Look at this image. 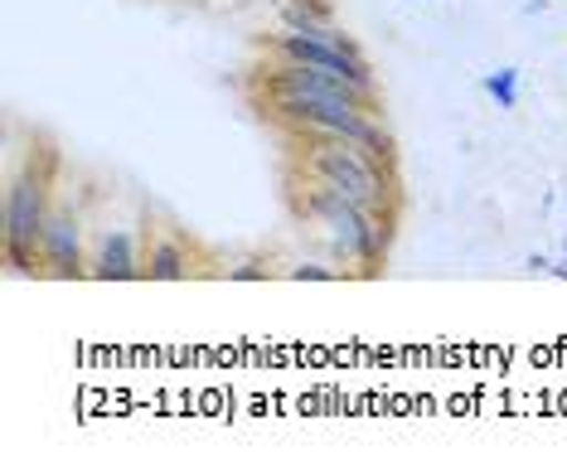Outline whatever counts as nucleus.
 <instances>
[{"instance_id": "obj_1", "label": "nucleus", "mask_w": 567, "mask_h": 475, "mask_svg": "<svg viewBox=\"0 0 567 475\" xmlns=\"http://www.w3.org/2000/svg\"><path fill=\"white\" fill-rule=\"evenodd\" d=\"M248 93L262 107V117L277 122L281 132H340L364 141L373 156L393 161V136L373 122V93H359L354 83L334 79L326 69L272 59L267 69H252Z\"/></svg>"}, {"instance_id": "obj_2", "label": "nucleus", "mask_w": 567, "mask_h": 475, "mask_svg": "<svg viewBox=\"0 0 567 475\" xmlns=\"http://www.w3.org/2000/svg\"><path fill=\"white\" fill-rule=\"evenodd\" d=\"M287 151H291V175H306L316 185L334 189L350 204L369 214L393 218L398 209V175L393 161L373 156L364 141L340 136V132H287Z\"/></svg>"}, {"instance_id": "obj_3", "label": "nucleus", "mask_w": 567, "mask_h": 475, "mask_svg": "<svg viewBox=\"0 0 567 475\" xmlns=\"http://www.w3.org/2000/svg\"><path fill=\"white\" fill-rule=\"evenodd\" d=\"M287 185H291V209H296V218H311L316 228H326L330 248L340 252V258L350 262L354 272H364V277L383 272L393 218L359 209V204H350L344 195H334V189L316 185V179H306V175H287Z\"/></svg>"}, {"instance_id": "obj_4", "label": "nucleus", "mask_w": 567, "mask_h": 475, "mask_svg": "<svg viewBox=\"0 0 567 475\" xmlns=\"http://www.w3.org/2000/svg\"><path fill=\"white\" fill-rule=\"evenodd\" d=\"M54 171H59V156L54 151H34L30 165L16 175L10 185V199H6V262L16 272H40L34 262H44L40 242H44V228H49V185H54Z\"/></svg>"}, {"instance_id": "obj_5", "label": "nucleus", "mask_w": 567, "mask_h": 475, "mask_svg": "<svg viewBox=\"0 0 567 475\" xmlns=\"http://www.w3.org/2000/svg\"><path fill=\"white\" fill-rule=\"evenodd\" d=\"M277 59H291V63H306V69H326L334 79L354 83L359 93H373V73L364 54L344 40L340 30H330V24H320V30H287V34H272L267 40Z\"/></svg>"}, {"instance_id": "obj_6", "label": "nucleus", "mask_w": 567, "mask_h": 475, "mask_svg": "<svg viewBox=\"0 0 567 475\" xmlns=\"http://www.w3.org/2000/svg\"><path fill=\"white\" fill-rule=\"evenodd\" d=\"M40 252H44V272H54V277H87L93 272V262H83L79 218H69V214H49Z\"/></svg>"}, {"instance_id": "obj_7", "label": "nucleus", "mask_w": 567, "mask_h": 475, "mask_svg": "<svg viewBox=\"0 0 567 475\" xmlns=\"http://www.w3.org/2000/svg\"><path fill=\"white\" fill-rule=\"evenodd\" d=\"M93 277L102 281H126V277H141V258L132 248V234H107L93 252Z\"/></svg>"}, {"instance_id": "obj_8", "label": "nucleus", "mask_w": 567, "mask_h": 475, "mask_svg": "<svg viewBox=\"0 0 567 475\" xmlns=\"http://www.w3.org/2000/svg\"><path fill=\"white\" fill-rule=\"evenodd\" d=\"M141 272L156 277V281H179V277L189 272V252L179 248L175 238H156L146 248V258H141Z\"/></svg>"}, {"instance_id": "obj_9", "label": "nucleus", "mask_w": 567, "mask_h": 475, "mask_svg": "<svg viewBox=\"0 0 567 475\" xmlns=\"http://www.w3.org/2000/svg\"><path fill=\"white\" fill-rule=\"evenodd\" d=\"M287 20V30H320L330 24V0H272Z\"/></svg>"}, {"instance_id": "obj_10", "label": "nucleus", "mask_w": 567, "mask_h": 475, "mask_svg": "<svg viewBox=\"0 0 567 475\" xmlns=\"http://www.w3.org/2000/svg\"><path fill=\"white\" fill-rule=\"evenodd\" d=\"M485 93L499 102V107H519V69H495L485 73Z\"/></svg>"}, {"instance_id": "obj_11", "label": "nucleus", "mask_w": 567, "mask_h": 475, "mask_svg": "<svg viewBox=\"0 0 567 475\" xmlns=\"http://www.w3.org/2000/svg\"><path fill=\"white\" fill-rule=\"evenodd\" d=\"M291 277H296V281H334L340 272H330V267H311V262H301V267H291Z\"/></svg>"}]
</instances>
